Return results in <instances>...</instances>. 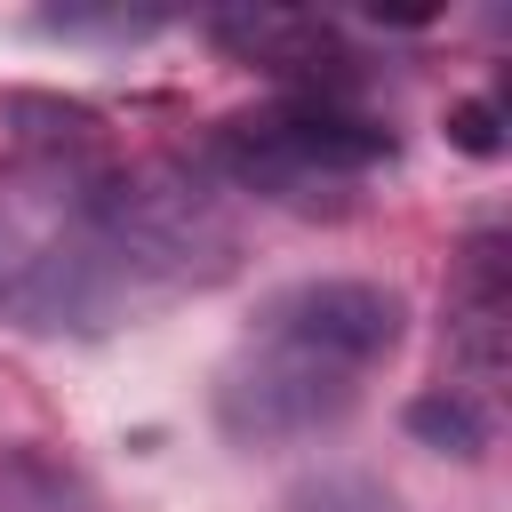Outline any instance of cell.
<instances>
[{
    "instance_id": "52a82bcc",
    "label": "cell",
    "mask_w": 512,
    "mask_h": 512,
    "mask_svg": "<svg viewBox=\"0 0 512 512\" xmlns=\"http://www.w3.org/2000/svg\"><path fill=\"white\" fill-rule=\"evenodd\" d=\"M448 128H456V144H464V152H496V112H488V104H456V120H448Z\"/></svg>"
},
{
    "instance_id": "277c9868",
    "label": "cell",
    "mask_w": 512,
    "mask_h": 512,
    "mask_svg": "<svg viewBox=\"0 0 512 512\" xmlns=\"http://www.w3.org/2000/svg\"><path fill=\"white\" fill-rule=\"evenodd\" d=\"M0 512H88V488L48 448H0Z\"/></svg>"
},
{
    "instance_id": "6da1fadb",
    "label": "cell",
    "mask_w": 512,
    "mask_h": 512,
    "mask_svg": "<svg viewBox=\"0 0 512 512\" xmlns=\"http://www.w3.org/2000/svg\"><path fill=\"white\" fill-rule=\"evenodd\" d=\"M400 344V296L376 280H304L272 296L256 344L216 384V424L240 448L304 440L336 424L360 392V376Z\"/></svg>"
},
{
    "instance_id": "7a4b0ae2",
    "label": "cell",
    "mask_w": 512,
    "mask_h": 512,
    "mask_svg": "<svg viewBox=\"0 0 512 512\" xmlns=\"http://www.w3.org/2000/svg\"><path fill=\"white\" fill-rule=\"evenodd\" d=\"M216 160L232 168V184H248L264 200H304L320 184H352L376 160H392V128L352 112L336 88H296L272 112L232 120L216 136Z\"/></svg>"
},
{
    "instance_id": "5b68a950",
    "label": "cell",
    "mask_w": 512,
    "mask_h": 512,
    "mask_svg": "<svg viewBox=\"0 0 512 512\" xmlns=\"http://www.w3.org/2000/svg\"><path fill=\"white\" fill-rule=\"evenodd\" d=\"M408 440H424L440 456H480L488 448V416L464 392H416L408 400Z\"/></svg>"
},
{
    "instance_id": "3957f363",
    "label": "cell",
    "mask_w": 512,
    "mask_h": 512,
    "mask_svg": "<svg viewBox=\"0 0 512 512\" xmlns=\"http://www.w3.org/2000/svg\"><path fill=\"white\" fill-rule=\"evenodd\" d=\"M504 312H512V288H504V240L480 232L464 248V288L448 304V360L464 368L472 392H496L504 376Z\"/></svg>"
},
{
    "instance_id": "8992f818",
    "label": "cell",
    "mask_w": 512,
    "mask_h": 512,
    "mask_svg": "<svg viewBox=\"0 0 512 512\" xmlns=\"http://www.w3.org/2000/svg\"><path fill=\"white\" fill-rule=\"evenodd\" d=\"M280 512H408V504L368 472H312L280 496Z\"/></svg>"
}]
</instances>
